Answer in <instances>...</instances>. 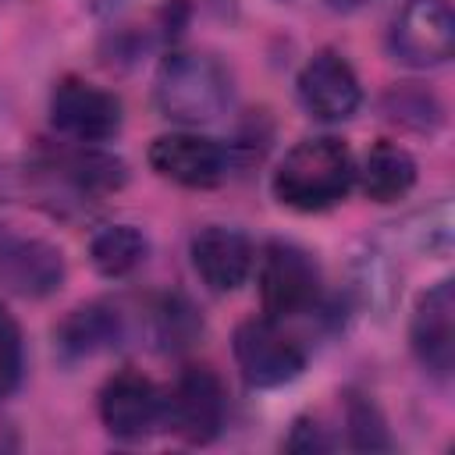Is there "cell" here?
Here are the masks:
<instances>
[{"mask_svg": "<svg viewBox=\"0 0 455 455\" xmlns=\"http://www.w3.org/2000/svg\"><path fill=\"white\" fill-rule=\"evenodd\" d=\"M355 185V156L334 135L299 139L270 174V196L295 213H323L345 203Z\"/></svg>", "mask_w": 455, "mask_h": 455, "instance_id": "cell-1", "label": "cell"}, {"mask_svg": "<svg viewBox=\"0 0 455 455\" xmlns=\"http://www.w3.org/2000/svg\"><path fill=\"white\" fill-rule=\"evenodd\" d=\"M235 96L231 71L213 53L174 50L160 60L153 78V103L167 121L199 128L228 114Z\"/></svg>", "mask_w": 455, "mask_h": 455, "instance_id": "cell-2", "label": "cell"}, {"mask_svg": "<svg viewBox=\"0 0 455 455\" xmlns=\"http://www.w3.org/2000/svg\"><path fill=\"white\" fill-rule=\"evenodd\" d=\"M231 355L242 373V380L256 391L284 387L306 370V348L302 341L284 327V320L274 316H249L231 334Z\"/></svg>", "mask_w": 455, "mask_h": 455, "instance_id": "cell-3", "label": "cell"}, {"mask_svg": "<svg viewBox=\"0 0 455 455\" xmlns=\"http://www.w3.org/2000/svg\"><path fill=\"white\" fill-rule=\"evenodd\" d=\"M256 284H259L263 313L274 320H291L320 306L323 277H320V263L302 245L274 238L259 252Z\"/></svg>", "mask_w": 455, "mask_h": 455, "instance_id": "cell-4", "label": "cell"}, {"mask_svg": "<svg viewBox=\"0 0 455 455\" xmlns=\"http://www.w3.org/2000/svg\"><path fill=\"white\" fill-rule=\"evenodd\" d=\"M387 53L416 71L441 68L455 53V14L448 0H405L387 25Z\"/></svg>", "mask_w": 455, "mask_h": 455, "instance_id": "cell-5", "label": "cell"}, {"mask_svg": "<svg viewBox=\"0 0 455 455\" xmlns=\"http://www.w3.org/2000/svg\"><path fill=\"white\" fill-rule=\"evenodd\" d=\"M228 419L224 380L210 366H185L174 387L164 395V427L185 444H210Z\"/></svg>", "mask_w": 455, "mask_h": 455, "instance_id": "cell-6", "label": "cell"}, {"mask_svg": "<svg viewBox=\"0 0 455 455\" xmlns=\"http://www.w3.org/2000/svg\"><path fill=\"white\" fill-rule=\"evenodd\" d=\"M121 100L78 75H64L50 89V124L78 146H100L121 132Z\"/></svg>", "mask_w": 455, "mask_h": 455, "instance_id": "cell-7", "label": "cell"}, {"mask_svg": "<svg viewBox=\"0 0 455 455\" xmlns=\"http://www.w3.org/2000/svg\"><path fill=\"white\" fill-rule=\"evenodd\" d=\"M295 96L313 121L341 124L363 107V85L355 68L338 50H316L295 75Z\"/></svg>", "mask_w": 455, "mask_h": 455, "instance_id": "cell-8", "label": "cell"}, {"mask_svg": "<svg viewBox=\"0 0 455 455\" xmlns=\"http://www.w3.org/2000/svg\"><path fill=\"white\" fill-rule=\"evenodd\" d=\"M100 423L117 441H146L164 427V391L142 370H117L107 377L96 398Z\"/></svg>", "mask_w": 455, "mask_h": 455, "instance_id": "cell-9", "label": "cell"}, {"mask_svg": "<svg viewBox=\"0 0 455 455\" xmlns=\"http://www.w3.org/2000/svg\"><path fill=\"white\" fill-rule=\"evenodd\" d=\"M156 178L181 188H217L231 171V149L199 132H167L146 153Z\"/></svg>", "mask_w": 455, "mask_h": 455, "instance_id": "cell-10", "label": "cell"}, {"mask_svg": "<svg viewBox=\"0 0 455 455\" xmlns=\"http://www.w3.org/2000/svg\"><path fill=\"white\" fill-rule=\"evenodd\" d=\"M409 348L434 380H448L455 366V284L451 277L434 281L412 306Z\"/></svg>", "mask_w": 455, "mask_h": 455, "instance_id": "cell-11", "label": "cell"}, {"mask_svg": "<svg viewBox=\"0 0 455 455\" xmlns=\"http://www.w3.org/2000/svg\"><path fill=\"white\" fill-rule=\"evenodd\" d=\"M188 256H192V270L199 274V281L213 295L238 291L249 281L252 267H256L252 238L238 228H228V224L199 228L188 242Z\"/></svg>", "mask_w": 455, "mask_h": 455, "instance_id": "cell-12", "label": "cell"}, {"mask_svg": "<svg viewBox=\"0 0 455 455\" xmlns=\"http://www.w3.org/2000/svg\"><path fill=\"white\" fill-rule=\"evenodd\" d=\"M68 277L64 252L43 238H14L0 259V284L21 299H46Z\"/></svg>", "mask_w": 455, "mask_h": 455, "instance_id": "cell-13", "label": "cell"}, {"mask_svg": "<svg viewBox=\"0 0 455 455\" xmlns=\"http://www.w3.org/2000/svg\"><path fill=\"white\" fill-rule=\"evenodd\" d=\"M128 338L124 313L114 302H82L53 331L57 352L64 359H89L107 348H117Z\"/></svg>", "mask_w": 455, "mask_h": 455, "instance_id": "cell-14", "label": "cell"}, {"mask_svg": "<svg viewBox=\"0 0 455 455\" xmlns=\"http://www.w3.org/2000/svg\"><path fill=\"white\" fill-rule=\"evenodd\" d=\"M419 171L405 146L398 142H373L363 164H355V181L370 203H398L412 192Z\"/></svg>", "mask_w": 455, "mask_h": 455, "instance_id": "cell-15", "label": "cell"}, {"mask_svg": "<svg viewBox=\"0 0 455 455\" xmlns=\"http://www.w3.org/2000/svg\"><path fill=\"white\" fill-rule=\"evenodd\" d=\"M53 174L78 196H110L128 181L124 160H117L103 149H92V146L53 156Z\"/></svg>", "mask_w": 455, "mask_h": 455, "instance_id": "cell-16", "label": "cell"}, {"mask_svg": "<svg viewBox=\"0 0 455 455\" xmlns=\"http://www.w3.org/2000/svg\"><path fill=\"white\" fill-rule=\"evenodd\" d=\"M149 238L135 224H107L89 238V263L100 277L121 281L146 263Z\"/></svg>", "mask_w": 455, "mask_h": 455, "instance_id": "cell-17", "label": "cell"}, {"mask_svg": "<svg viewBox=\"0 0 455 455\" xmlns=\"http://www.w3.org/2000/svg\"><path fill=\"white\" fill-rule=\"evenodd\" d=\"M380 110H384L387 121H395L409 132H434L444 121V110H441L437 96L427 85H416V82L391 85L380 100Z\"/></svg>", "mask_w": 455, "mask_h": 455, "instance_id": "cell-18", "label": "cell"}, {"mask_svg": "<svg viewBox=\"0 0 455 455\" xmlns=\"http://www.w3.org/2000/svg\"><path fill=\"white\" fill-rule=\"evenodd\" d=\"M149 334H153V341H160V348L181 352L203 334V316L196 313V306L185 295H164L153 309Z\"/></svg>", "mask_w": 455, "mask_h": 455, "instance_id": "cell-19", "label": "cell"}, {"mask_svg": "<svg viewBox=\"0 0 455 455\" xmlns=\"http://www.w3.org/2000/svg\"><path fill=\"white\" fill-rule=\"evenodd\" d=\"M345 430H348V444L359 451H387L395 444L380 405L363 391L345 395Z\"/></svg>", "mask_w": 455, "mask_h": 455, "instance_id": "cell-20", "label": "cell"}, {"mask_svg": "<svg viewBox=\"0 0 455 455\" xmlns=\"http://www.w3.org/2000/svg\"><path fill=\"white\" fill-rule=\"evenodd\" d=\"M25 370V341L18 320L0 306V398H7L21 384Z\"/></svg>", "mask_w": 455, "mask_h": 455, "instance_id": "cell-21", "label": "cell"}, {"mask_svg": "<svg viewBox=\"0 0 455 455\" xmlns=\"http://www.w3.org/2000/svg\"><path fill=\"white\" fill-rule=\"evenodd\" d=\"M284 448L288 451H331L334 441L327 437V427H320V419L313 416H299L284 437Z\"/></svg>", "mask_w": 455, "mask_h": 455, "instance_id": "cell-22", "label": "cell"}, {"mask_svg": "<svg viewBox=\"0 0 455 455\" xmlns=\"http://www.w3.org/2000/svg\"><path fill=\"white\" fill-rule=\"evenodd\" d=\"M18 448V434L7 419H0V451H14Z\"/></svg>", "mask_w": 455, "mask_h": 455, "instance_id": "cell-23", "label": "cell"}, {"mask_svg": "<svg viewBox=\"0 0 455 455\" xmlns=\"http://www.w3.org/2000/svg\"><path fill=\"white\" fill-rule=\"evenodd\" d=\"M14 238H18V235H14V231H11V228L0 220V259L7 256V249H11V242H14Z\"/></svg>", "mask_w": 455, "mask_h": 455, "instance_id": "cell-24", "label": "cell"}, {"mask_svg": "<svg viewBox=\"0 0 455 455\" xmlns=\"http://www.w3.org/2000/svg\"><path fill=\"white\" fill-rule=\"evenodd\" d=\"M334 11H359V7H366V4H373V0H327Z\"/></svg>", "mask_w": 455, "mask_h": 455, "instance_id": "cell-25", "label": "cell"}]
</instances>
